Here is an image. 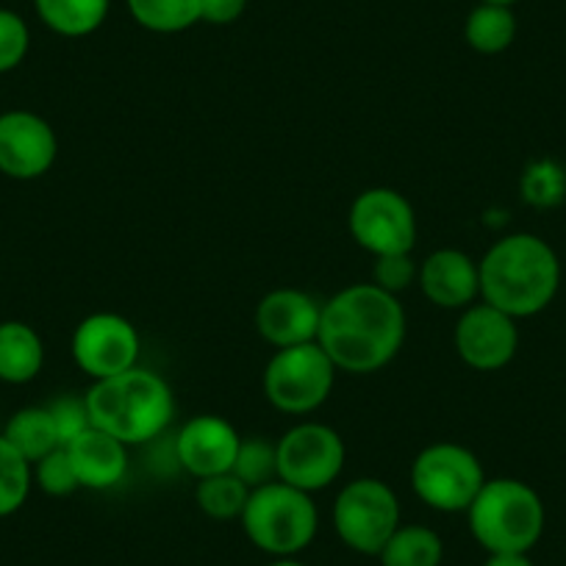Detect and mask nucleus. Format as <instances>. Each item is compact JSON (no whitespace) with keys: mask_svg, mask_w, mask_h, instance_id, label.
<instances>
[{"mask_svg":"<svg viewBox=\"0 0 566 566\" xmlns=\"http://www.w3.org/2000/svg\"><path fill=\"white\" fill-rule=\"evenodd\" d=\"M464 36L472 51L483 56H497L509 51L516 40V18L511 7L497 3H478L464 23Z\"/></svg>","mask_w":566,"mask_h":566,"instance_id":"nucleus-22","label":"nucleus"},{"mask_svg":"<svg viewBox=\"0 0 566 566\" xmlns=\"http://www.w3.org/2000/svg\"><path fill=\"white\" fill-rule=\"evenodd\" d=\"M70 353L81 373L92 380H103L139 364L142 339L136 325L123 314L95 312L75 325Z\"/></svg>","mask_w":566,"mask_h":566,"instance_id":"nucleus-11","label":"nucleus"},{"mask_svg":"<svg viewBox=\"0 0 566 566\" xmlns=\"http://www.w3.org/2000/svg\"><path fill=\"white\" fill-rule=\"evenodd\" d=\"M242 437L220 413H198L181 424V431L172 439V455L184 472L200 478L231 472L237 461Z\"/></svg>","mask_w":566,"mask_h":566,"instance_id":"nucleus-14","label":"nucleus"},{"mask_svg":"<svg viewBox=\"0 0 566 566\" xmlns=\"http://www.w3.org/2000/svg\"><path fill=\"white\" fill-rule=\"evenodd\" d=\"M347 448L336 428L301 422L277 439V481L301 492H323L345 472Z\"/></svg>","mask_w":566,"mask_h":566,"instance_id":"nucleus-9","label":"nucleus"},{"mask_svg":"<svg viewBox=\"0 0 566 566\" xmlns=\"http://www.w3.org/2000/svg\"><path fill=\"white\" fill-rule=\"evenodd\" d=\"M419 264L413 261V253H391L378 255L373 266V283L389 295H400L408 286L417 283Z\"/></svg>","mask_w":566,"mask_h":566,"instance_id":"nucleus-30","label":"nucleus"},{"mask_svg":"<svg viewBox=\"0 0 566 566\" xmlns=\"http://www.w3.org/2000/svg\"><path fill=\"white\" fill-rule=\"evenodd\" d=\"M319 319H323V303L295 286L266 292L253 314L259 336L275 350L317 342Z\"/></svg>","mask_w":566,"mask_h":566,"instance_id":"nucleus-15","label":"nucleus"},{"mask_svg":"<svg viewBox=\"0 0 566 566\" xmlns=\"http://www.w3.org/2000/svg\"><path fill=\"white\" fill-rule=\"evenodd\" d=\"M84 400L92 424L119 439L125 448L165 437L178 408L167 378L139 364L114 378L92 380Z\"/></svg>","mask_w":566,"mask_h":566,"instance_id":"nucleus-3","label":"nucleus"},{"mask_svg":"<svg viewBox=\"0 0 566 566\" xmlns=\"http://www.w3.org/2000/svg\"><path fill=\"white\" fill-rule=\"evenodd\" d=\"M424 301L448 312H464L481 297L478 261L459 248H439L419 261L417 275Z\"/></svg>","mask_w":566,"mask_h":566,"instance_id":"nucleus-16","label":"nucleus"},{"mask_svg":"<svg viewBox=\"0 0 566 566\" xmlns=\"http://www.w3.org/2000/svg\"><path fill=\"white\" fill-rule=\"evenodd\" d=\"M483 483L481 459L459 442L428 444L411 464L413 494L439 514H467Z\"/></svg>","mask_w":566,"mask_h":566,"instance_id":"nucleus-7","label":"nucleus"},{"mask_svg":"<svg viewBox=\"0 0 566 566\" xmlns=\"http://www.w3.org/2000/svg\"><path fill=\"white\" fill-rule=\"evenodd\" d=\"M378 558L380 566H442L444 542L428 525H400Z\"/></svg>","mask_w":566,"mask_h":566,"instance_id":"nucleus-21","label":"nucleus"},{"mask_svg":"<svg viewBox=\"0 0 566 566\" xmlns=\"http://www.w3.org/2000/svg\"><path fill=\"white\" fill-rule=\"evenodd\" d=\"M34 483L48 494V497H70L81 489L75 467L70 461L67 450L56 448L34 464Z\"/></svg>","mask_w":566,"mask_h":566,"instance_id":"nucleus-28","label":"nucleus"},{"mask_svg":"<svg viewBox=\"0 0 566 566\" xmlns=\"http://www.w3.org/2000/svg\"><path fill=\"white\" fill-rule=\"evenodd\" d=\"M34 486V464L0 433V520L18 514Z\"/></svg>","mask_w":566,"mask_h":566,"instance_id":"nucleus-25","label":"nucleus"},{"mask_svg":"<svg viewBox=\"0 0 566 566\" xmlns=\"http://www.w3.org/2000/svg\"><path fill=\"white\" fill-rule=\"evenodd\" d=\"M266 566H306V564H301V560H295V558H275L272 564H266Z\"/></svg>","mask_w":566,"mask_h":566,"instance_id":"nucleus-34","label":"nucleus"},{"mask_svg":"<svg viewBox=\"0 0 566 566\" xmlns=\"http://www.w3.org/2000/svg\"><path fill=\"white\" fill-rule=\"evenodd\" d=\"M453 345L467 367L478 373H494L514 361L520 350V328L514 317L481 301L461 312L453 331Z\"/></svg>","mask_w":566,"mask_h":566,"instance_id":"nucleus-13","label":"nucleus"},{"mask_svg":"<svg viewBox=\"0 0 566 566\" xmlns=\"http://www.w3.org/2000/svg\"><path fill=\"white\" fill-rule=\"evenodd\" d=\"M3 439H7L20 455H25L31 464H36V461L45 459L48 453L62 448L56 422H53L51 408L48 406H29L14 411L12 417H9L7 428H3Z\"/></svg>","mask_w":566,"mask_h":566,"instance_id":"nucleus-19","label":"nucleus"},{"mask_svg":"<svg viewBox=\"0 0 566 566\" xmlns=\"http://www.w3.org/2000/svg\"><path fill=\"white\" fill-rule=\"evenodd\" d=\"M406 331L400 297L375 283H353L323 303L317 345L339 373L373 375L395 361Z\"/></svg>","mask_w":566,"mask_h":566,"instance_id":"nucleus-1","label":"nucleus"},{"mask_svg":"<svg viewBox=\"0 0 566 566\" xmlns=\"http://www.w3.org/2000/svg\"><path fill=\"white\" fill-rule=\"evenodd\" d=\"M59 136L45 117L29 108L0 114V172L14 181H36L56 165Z\"/></svg>","mask_w":566,"mask_h":566,"instance_id":"nucleus-12","label":"nucleus"},{"mask_svg":"<svg viewBox=\"0 0 566 566\" xmlns=\"http://www.w3.org/2000/svg\"><path fill=\"white\" fill-rule=\"evenodd\" d=\"M347 228L358 248L375 259L413 253L417 248V211L406 195L391 187L364 189L347 211Z\"/></svg>","mask_w":566,"mask_h":566,"instance_id":"nucleus-10","label":"nucleus"},{"mask_svg":"<svg viewBox=\"0 0 566 566\" xmlns=\"http://www.w3.org/2000/svg\"><path fill=\"white\" fill-rule=\"evenodd\" d=\"M334 531L361 555H378L400 527V500L380 478H356L334 500Z\"/></svg>","mask_w":566,"mask_h":566,"instance_id":"nucleus-8","label":"nucleus"},{"mask_svg":"<svg viewBox=\"0 0 566 566\" xmlns=\"http://www.w3.org/2000/svg\"><path fill=\"white\" fill-rule=\"evenodd\" d=\"M64 450L73 461L81 489L106 492L128 475V448L95 424L70 444H64Z\"/></svg>","mask_w":566,"mask_h":566,"instance_id":"nucleus-17","label":"nucleus"},{"mask_svg":"<svg viewBox=\"0 0 566 566\" xmlns=\"http://www.w3.org/2000/svg\"><path fill=\"white\" fill-rule=\"evenodd\" d=\"M481 3H497V7H514L516 0H481Z\"/></svg>","mask_w":566,"mask_h":566,"instance_id":"nucleus-35","label":"nucleus"},{"mask_svg":"<svg viewBox=\"0 0 566 566\" xmlns=\"http://www.w3.org/2000/svg\"><path fill=\"white\" fill-rule=\"evenodd\" d=\"M481 301L514 319L536 317L555 301L560 261L536 233H509L478 261Z\"/></svg>","mask_w":566,"mask_h":566,"instance_id":"nucleus-2","label":"nucleus"},{"mask_svg":"<svg viewBox=\"0 0 566 566\" xmlns=\"http://www.w3.org/2000/svg\"><path fill=\"white\" fill-rule=\"evenodd\" d=\"M244 536L272 558H295L319 531L317 503L308 492L283 481L250 489L248 505L239 516Z\"/></svg>","mask_w":566,"mask_h":566,"instance_id":"nucleus-5","label":"nucleus"},{"mask_svg":"<svg viewBox=\"0 0 566 566\" xmlns=\"http://www.w3.org/2000/svg\"><path fill=\"white\" fill-rule=\"evenodd\" d=\"M483 566H533L527 553H489Z\"/></svg>","mask_w":566,"mask_h":566,"instance_id":"nucleus-33","label":"nucleus"},{"mask_svg":"<svg viewBox=\"0 0 566 566\" xmlns=\"http://www.w3.org/2000/svg\"><path fill=\"white\" fill-rule=\"evenodd\" d=\"M248 9V0H200V23L231 25Z\"/></svg>","mask_w":566,"mask_h":566,"instance_id":"nucleus-32","label":"nucleus"},{"mask_svg":"<svg viewBox=\"0 0 566 566\" xmlns=\"http://www.w3.org/2000/svg\"><path fill=\"white\" fill-rule=\"evenodd\" d=\"M108 7L112 0H34L42 23L67 40L95 34L106 23Z\"/></svg>","mask_w":566,"mask_h":566,"instance_id":"nucleus-20","label":"nucleus"},{"mask_svg":"<svg viewBox=\"0 0 566 566\" xmlns=\"http://www.w3.org/2000/svg\"><path fill=\"white\" fill-rule=\"evenodd\" d=\"M336 373L334 361L317 342L283 347L272 353L264 367V397L275 411L306 417L323 408L334 391Z\"/></svg>","mask_w":566,"mask_h":566,"instance_id":"nucleus-6","label":"nucleus"},{"mask_svg":"<svg viewBox=\"0 0 566 566\" xmlns=\"http://www.w3.org/2000/svg\"><path fill=\"white\" fill-rule=\"evenodd\" d=\"M467 525L486 553H527L544 533V503L516 478H486L467 509Z\"/></svg>","mask_w":566,"mask_h":566,"instance_id":"nucleus-4","label":"nucleus"},{"mask_svg":"<svg viewBox=\"0 0 566 566\" xmlns=\"http://www.w3.org/2000/svg\"><path fill=\"white\" fill-rule=\"evenodd\" d=\"M128 12L145 31L181 34L200 23V0H128Z\"/></svg>","mask_w":566,"mask_h":566,"instance_id":"nucleus-23","label":"nucleus"},{"mask_svg":"<svg viewBox=\"0 0 566 566\" xmlns=\"http://www.w3.org/2000/svg\"><path fill=\"white\" fill-rule=\"evenodd\" d=\"M231 472L248 489H259L264 483L277 481V442H270L264 437L242 439Z\"/></svg>","mask_w":566,"mask_h":566,"instance_id":"nucleus-26","label":"nucleus"},{"mask_svg":"<svg viewBox=\"0 0 566 566\" xmlns=\"http://www.w3.org/2000/svg\"><path fill=\"white\" fill-rule=\"evenodd\" d=\"M248 497L250 489L233 472L200 478L198 486H195V503H198V509L217 522L239 520L244 505H248Z\"/></svg>","mask_w":566,"mask_h":566,"instance_id":"nucleus-24","label":"nucleus"},{"mask_svg":"<svg viewBox=\"0 0 566 566\" xmlns=\"http://www.w3.org/2000/svg\"><path fill=\"white\" fill-rule=\"evenodd\" d=\"M48 408H51V417H53V422H56L62 448L92 428V419H90V411H86L84 397L64 395V397H59V400H53Z\"/></svg>","mask_w":566,"mask_h":566,"instance_id":"nucleus-31","label":"nucleus"},{"mask_svg":"<svg viewBox=\"0 0 566 566\" xmlns=\"http://www.w3.org/2000/svg\"><path fill=\"white\" fill-rule=\"evenodd\" d=\"M45 367V342L20 319L0 323V380L12 386L31 384Z\"/></svg>","mask_w":566,"mask_h":566,"instance_id":"nucleus-18","label":"nucleus"},{"mask_svg":"<svg viewBox=\"0 0 566 566\" xmlns=\"http://www.w3.org/2000/svg\"><path fill=\"white\" fill-rule=\"evenodd\" d=\"M520 187L525 203L547 209V206L560 203V198H564L566 176L558 165H553V161H536V165H531L525 170Z\"/></svg>","mask_w":566,"mask_h":566,"instance_id":"nucleus-27","label":"nucleus"},{"mask_svg":"<svg viewBox=\"0 0 566 566\" xmlns=\"http://www.w3.org/2000/svg\"><path fill=\"white\" fill-rule=\"evenodd\" d=\"M29 23L12 9H0V75L18 70L29 56Z\"/></svg>","mask_w":566,"mask_h":566,"instance_id":"nucleus-29","label":"nucleus"}]
</instances>
